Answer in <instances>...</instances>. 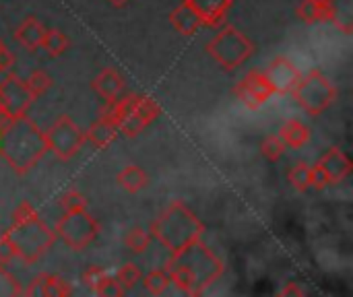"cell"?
Returning a JSON list of instances; mask_svg holds the SVG:
<instances>
[{
    "instance_id": "obj_27",
    "label": "cell",
    "mask_w": 353,
    "mask_h": 297,
    "mask_svg": "<svg viewBox=\"0 0 353 297\" xmlns=\"http://www.w3.org/2000/svg\"><path fill=\"white\" fill-rule=\"evenodd\" d=\"M91 291L99 297H122L126 294V289L118 283V279L112 275H105V273L93 283Z\"/></svg>"
},
{
    "instance_id": "obj_39",
    "label": "cell",
    "mask_w": 353,
    "mask_h": 297,
    "mask_svg": "<svg viewBox=\"0 0 353 297\" xmlns=\"http://www.w3.org/2000/svg\"><path fill=\"white\" fill-rule=\"evenodd\" d=\"M110 4H114V6H124L126 2H130V0H108Z\"/></svg>"
},
{
    "instance_id": "obj_15",
    "label": "cell",
    "mask_w": 353,
    "mask_h": 297,
    "mask_svg": "<svg viewBox=\"0 0 353 297\" xmlns=\"http://www.w3.org/2000/svg\"><path fill=\"white\" fill-rule=\"evenodd\" d=\"M91 87H93V91H95L105 103H114L118 97H122L126 83H124L122 74H120L116 68H103V70L93 79Z\"/></svg>"
},
{
    "instance_id": "obj_23",
    "label": "cell",
    "mask_w": 353,
    "mask_h": 297,
    "mask_svg": "<svg viewBox=\"0 0 353 297\" xmlns=\"http://www.w3.org/2000/svg\"><path fill=\"white\" fill-rule=\"evenodd\" d=\"M298 17L306 25L325 23L329 21V2H316V0H302L298 6Z\"/></svg>"
},
{
    "instance_id": "obj_31",
    "label": "cell",
    "mask_w": 353,
    "mask_h": 297,
    "mask_svg": "<svg viewBox=\"0 0 353 297\" xmlns=\"http://www.w3.org/2000/svg\"><path fill=\"white\" fill-rule=\"evenodd\" d=\"M116 279H118V283L128 291V289L137 287V283L143 279V273H141V269H139L134 263H126V265H122V267L118 269Z\"/></svg>"
},
{
    "instance_id": "obj_12",
    "label": "cell",
    "mask_w": 353,
    "mask_h": 297,
    "mask_svg": "<svg viewBox=\"0 0 353 297\" xmlns=\"http://www.w3.org/2000/svg\"><path fill=\"white\" fill-rule=\"evenodd\" d=\"M236 95L248 110H259L275 95V91L271 87L265 70H250L236 85Z\"/></svg>"
},
{
    "instance_id": "obj_21",
    "label": "cell",
    "mask_w": 353,
    "mask_h": 297,
    "mask_svg": "<svg viewBox=\"0 0 353 297\" xmlns=\"http://www.w3.org/2000/svg\"><path fill=\"white\" fill-rule=\"evenodd\" d=\"M116 182H118V186L120 188H124L126 192H141V190H145L147 186H149V176H147V172L143 170V167H139V165H126L120 174H118V178H116Z\"/></svg>"
},
{
    "instance_id": "obj_8",
    "label": "cell",
    "mask_w": 353,
    "mask_h": 297,
    "mask_svg": "<svg viewBox=\"0 0 353 297\" xmlns=\"http://www.w3.org/2000/svg\"><path fill=\"white\" fill-rule=\"evenodd\" d=\"M43 134L48 143V153H52L60 161L72 159L85 145V132L66 114L58 116L56 122Z\"/></svg>"
},
{
    "instance_id": "obj_28",
    "label": "cell",
    "mask_w": 353,
    "mask_h": 297,
    "mask_svg": "<svg viewBox=\"0 0 353 297\" xmlns=\"http://www.w3.org/2000/svg\"><path fill=\"white\" fill-rule=\"evenodd\" d=\"M25 85H27V89L31 91V95L37 99V97L46 95V93L52 89L54 81H52V76H50L46 70H33V72L25 79Z\"/></svg>"
},
{
    "instance_id": "obj_16",
    "label": "cell",
    "mask_w": 353,
    "mask_h": 297,
    "mask_svg": "<svg viewBox=\"0 0 353 297\" xmlns=\"http://www.w3.org/2000/svg\"><path fill=\"white\" fill-rule=\"evenodd\" d=\"M43 33H46V27L41 25V21L33 14L25 17L17 31H14V39L27 50V52H35L41 48V39H43Z\"/></svg>"
},
{
    "instance_id": "obj_40",
    "label": "cell",
    "mask_w": 353,
    "mask_h": 297,
    "mask_svg": "<svg viewBox=\"0 0 353 297\" xmlns=\"http://www.w3.org/2000/svg\"><path fill=\"white\" fill-rule=\"evenodd\" d=\"M316 2H329V0H316Z\"/></svg>"
},
{
    "instance_id": "obj_25",
    "label": "cell",
    "mask_w": 353,
    "mask_h": 297,
    "mask_svg": "<svg viewBox=\"0 0 353 297\" xmlns=\"http://www.w3.org/2000/svg\"><path fill=\"white\" fill-rule=\"evenodd\" d=\"M290 184L296 188V190H300V192H306V190H310L312 188V167L306 163V161H300V163H296L292 170H290Z\"/></svg>"
},
{
    "instance_id": "obj_11",
    "label": "cell",
    "mask_w": 353,
    "mask_h": 297,
    "mask_svg": "<svg viewBox=\"0 0 353 297\" xmlns=\"http://www.w3.org/2000/svg\"><path fill=\"white\" fill-rule=\"evenodd\" d=\"M139 95L137 93H130V95H124V97H118L114 103H108V110L105 114L112 118V122L116 124L118 132H122L124 136L132 139L137 134H141L147 126L145 122L141 120L139 116Z\"/></svg>"
},
{
    "instance_id": "obj_37",
    "label": "cell",
    "mask_w": 353,
    "mask_h": 297,
    "mask_svg": "<svg viewBox=\"0 0 353 297\" xmlns=\"http://www.w3.org/2000/svg\"><path fill=\"white\" fill-rule=\"evenodd\" d=\"M103 273H105V271H103L101 267H87V269L83 271V283L91 289V287H93V283H95Z\"/></svg>"
},
{
    "instance_id": "obj_38",
    "label": "cell",
    "mask_w": 353,
    "mask_h": 297,
    "mask_svg": "<svg viewBox=\"0 0 353 297\" xmlns=\"http://www.w3.org/2000/svg\"><path fill=\"white\" fill-rule=\"evenodd\" d=\"M281 296H296V297H302L306 296V289L304 287H300V283L298 281H290V283H285L283 285V289L279 291Z\"/></svg>"
},
{
    "instance_id": "obj_32",
    "label": "cell",
    "mask_w": 353,
    "mask_h": 297,
    "mask_svg": "<svg viewBox=\"0 0 353 297\" xmlns=\"http://www.w3.org/2000/svg\"><path fill=\"white\" fill-rule=\"evenodd\" d=\"M137 107H139V116H141V120L145 122V126H149L151 122H155L157 116H159V105H157V101H155L153 97H149V95H139Z\"/></svg>"
},
{
    "instance_id": "obj_4",
    "label": "cell",
    "mask_w": 353,
    "mask_h": 297,
    "mask_svg": "<svg viewBox=\"0 0 353 297\" xmlns=\"http://www.w3.org/2000/svg\"><path fill=\"white\" fill-rule=\"evenodd\" d=\"M149 234L170 254H176L182 248L203 240L205 225L182 201H174L163 209V213L155 221H151Z\"/></svg>"
},
{
    "instance_id": "obj_14",
    "label": "cell",
    "mask_w": 353,
    "mask_h": 297,
    "mask_svg": "<svg viewBox=\"0 0 353 297\" xmlns=\"http://www.w3.org/2000/svg\"><path fill=\"white\" fill-rule=\"evenodd\" d=\"M72 294V287L68 285L66 279L58 277V275H48L41 273L39 277H35L27 289H23V296H43V297H66Z\"/></svg>"
},
{
    "instance_id": "obj_6",
    "label": "cell",
    "mask_w": 353,
    "mask_h": 297,
    "mask_svg": "<svg viewBox=\"0 0 353 297\" xmlns=\"http://www.w3.org/2000/svg\"><path fill=\"white\" fill-rule=\"evenodd\" d=\"M292 95L296 97V101L300 103V107L306 114L321 116L323 112H327L333 105V101L337 97V89L319 68H312L308 74L300 76Z\"/></svg>"
},
{
    "instance_id": "obj_17",
    "label": "cell",
    "mask_w": 353,
    "mask_h": 297,
    "mask_svg": "<svg viewBox=\"0 0 353 297\" xmlns=\"http://www.w3.org/2000/svg\"><path fill=\"white\" fill-rule=\"evenodd\" d=\"M194 6L201 23L207 27H219L225 21V12L234 0H186Z\"/></svg>"
},
{
    "instance_id": "obj_2",
    "label": "cell",
    "mask_w": 353,
    "mask_h": 297,
    "mask_svg": "<svg viewBox=\"0 0 353 297\" xmlns=\"http://www.w3.org/2000/svg\"><path fill=\"white\" fill-rule=\"evenodd\" d=\"M48 153L43 130L25 114L0 128V155L14 174H29Z\"/></svg>"
},
{
    "instance_id": "obj_7",
    "label": "cell",
    "mask_w": 353,
    "mask_h": 297,
    "mask_svg": "<svg viewBox=\"0 0 353 297\" xmlns=\"http://www.w3.org/2000/svg\"><path fill=\"white\" fill-rule=\"evenodd\" d=\"M54 234L70 250L81 252V250L89 248L97 240L99 223H97L95 217L89 215L87 209H83V211H64V215L56 223Z\"/></svg>"
},
{
    "instance_id": "obj_5",
    "label": "cell",
    "mask_w": 353,
    "mask_h": 297,
    "mask_svg": "<svg viewBox=\"0 0 353 297\" xmlns=\"http://www.w3.org/2000/svg\"><path fill=\"white\" fill-rule=\"evenodd\" d=\"M207 52L223 70H236L252 56L254 43L238 27H223L209 41Z\"/></svg>"
},
{
    "instance_id": "obj_20",
    "label": "cell",
    "mask_w": 353,
    "mask_h": 297,
    "mask_svg": "<svg viewBox=\"0 0 353 297\" xmlns=\"http://www.w3.org/2000/svg\"><path fill=\"white\" fill-rule=\"evenodd\" d=\"M329 21L345 33H353V0H329Z\"/></svg>"
},
{
    "instance_id": "obj_33",
    "label": "cell",
    "mask_w": 353,
    "mask_h": 297,
    "mask_svg": "<svg viewBox=\"0 0 353 297\" xmlns=\"http://www.w3.org/2000/svg\"><path fill=\"white\" fill-rule=\"evenodd\" d=\"M87 203H89L87 196L81 194L79 190H68L60 196V207L64 211H83L87 209Z\"/></svg>"
},
{
    "instance_id": "obj_30",
    "label": "cell",
    "mask_w": 353,
    "mask_h": 297,
    "mask_svg": "<svg viewBox=\"0 0 353 297\" xmlns=\"http://www.w3.org/2000/svg\"><path fill=\"white\" fill-rule=\"evenodd\" d=\"M285 143H283V139L279 136V134H269L267 139H263V143H261V153L265 155V159H269V161H279L281 157H283V153H285Z\"/></svg>"
},
{
    "instance_id": "obj_35",
    "label": "cell",
    "mask_w": 353,
    "mask_h": 297,
    "mask_svg": "<svg viewBox=\"0 0 353 297\" xmlns=\"http://www.w3.org/2000/svg\"><path fill=\"white\" fill-rule=\"evenodd\" d=\"M17 258V250H14V246H12V242H10V238L4 234V236H0V265L2 267H6L8 263H12Z\"/></svg>"
},
{
    "instance_id": "obj_34",
    "label": "cell",
    "mask_w": 353,
    "mask_h": 297,
    "mask_svg": "<svg viewBox=\"0 0 353 297\" xmlns=\"http://www.w3.org/2000/svg\"><path fill=\"white\" fill-rule=\"evenodd\" d=\"M0 296H23V287L2 265H0Z\"/></svg>"
},
{
    "instance_id": "obj_1",
    "label": "cell",
    "mask_w": 353,
    "mask_h": 297,
    "mask_svg": "<svg viewBox=\"0 0 353 297\" xmlns=\"http://www.w3.org/2000/svg\"><path fill=\"white\" fill-rule=\"evenodd\" d=\"M170 281L186 296H201L209 289L225 271V263L217 256L203 240L182 248L176 254H170L165 267Z\"/></svg>"
},
{
    "instance_id": "obj_19",
    "label": "cell",
    "mask_w": 353,
    "mask_h": 297,
    "mask_svg": "<svg viewBox=\"0 0 353 297\" xmlns=\"http://www.w3.org/2000/svg\"><path fill=\"white\" fill-rule=\"evenodd\" d=\"M170 23L172 27L180 33V35H194L196 29L203 25L199 12L194 10V6L190 2H182L178 4L172 12H170Z\"/></svg>"
},
{
    "instance_id": "obj_9",
    "label": "cell",
    "mask_w": 353,
    "mask_h": 297,
    "mask_svg": "<svg viewBox=\"0 0 353 297\" xmlns=\"http://www.w3.org/2000/svg\"><path fill=\"white\" fill-rule=\"evenodd\" d=\"M35 97L27 89L25 81L12 72H4L0 79V114L8 120L27 114Z\"/></svg>"
},
{
    "instance_id": "obj_24",
    "label": "cell",
    "mask_w": 353,
    "mask_h": 297,
    "mask_svg": "<svg viewBox=\"0 0 353 297\" xmlns=\"http://www.w3.org/2000/svg\"><path fill=\"white\" fill-rule=\"evenodd\" d=\"M41 48L52 56H62L68 48V37L64 35V31L60 29H46L43 33V39H41Z\"/></svg>"
},
{
    "instance_id": "obj_36",
    "label": "cell",
    "mask_w": 353,
    "mask_h": 297,
    "mask_svg": "<svg viewBox=\"0 0 353 297\" xmlns=\"http://www.w3.org/2000/svg\"><path fill=\"white\" fill-rule=\"evenodd\" d=\"M14 66V54L0 41V74L8 72Z\"/></svg>"
},
{
    "instance_id": "obj_26",
    "label": "cell",
    "mask_w": 353,
    "mask_h": 297,
    "mask_svg": "<svg viewBox=\"0 0 353 297\" xmlns=\"http://www.w3.org/2000/svg\"><path fill=\"white\" fill-rule=\"evenodd\" d=\"M149 244H151V234L145 232L143 227H132V229H128L126 236H124V246H126L132 254H143V252H147Z\"/></svg>"
},
{
    "instance_id": "obj_29",
    "label": "cell",
    "mask_w": 353,
    "mask_h": 297,
    "mask_svg": "<svg viewBox=\"0 0 353 297\" xmlns=\"http://www.w3.org/2000/svg\"><path fill=\"white\" fill-rule=\"evenodd\" d=\"M143 285H145V289H147L149 294L161 296V294H165V289L172 285V281H170V275H168L165 269H157V271H151V273L145 275Z\"/></svg>"
},
{
    "instance_id": "obj_10",
    "label": "cell",
    "mask_w": 353,
    "mask_h": 297,
    "mask_svg": "<svg viewBox=\"0 0 353 297\" xmlns=\"http://www.w3.org/2000/svg\"><path fill=\"white\" fill-rule=\"evenodd\" d=\"M352 172V161L341 149H329L312 167V188L325 190L341 184Z\"/></svg>"
},
{
    "instance_id": "obj_13",
    "label": "cell",
    "mask_w": 353,
    "mask_h": 297,
    "mask_svg": "<svg viewBox=\"0 0 353 297\" xmlns=\"http://www.w3.org/2000/svg\"><path fill=\"white\" fill-rule=\"evenodd\" d=\"M265 74H267V79H269L275 95H288V93H292L296 89L300 76H302V72L298 70V66L292 60L283 58V56L275 58L269 64V68L265 70Z\"/></svg>"
},
{
    "instance_id": "obj_22",
    "label": "cell",
    "mask_w": 353,
    "mask_h": 297,
    "mask_svg": "<svg viewBox=\"0 0 353 297\" xmlns=\"http://www.w3.org/2000/svg\"><path fill=\"white\" fill-rule=\"evenodd\" d=\"M279 136L283 139L285 147L302 149V147L310 141V128H308L306 124H302L300 120H288V122L281 126Z\"/></svg>"
},
{
    "instance_id": "obj_3",
    "label": "cell",
    "mask_w": 353,
    "mask_h": 297,
    "mask_svg": "<svg viewBox=\"0 0 353 297\" xmlns=\"http://www.w3.org/2000/svg\"><path fill=\"white\" fill-rule=\"evenodd\" d=\"M6 236L17 250V258L25 265H35L52 250L56 242V234L46 225V221L27 201H23L12 211V225Z\"/></svg>"
},
{
    "instance_id": "obj_18",
    "label": "cell",
    "mask_w": 353,
    "mask_h": 297,
    "mask_svg": "<svg viewBox=\"0 0 353 297\" xmlns=\"http://www.w3.org/2000/svg\"><path fill=\"white\" fill-rule=\"evenodd\" d=\"M116 136L118 128L108 114H101V118H97L85 132V141H89L95 149H108L116 141Z\"/></svg>"
}]
</instances>
